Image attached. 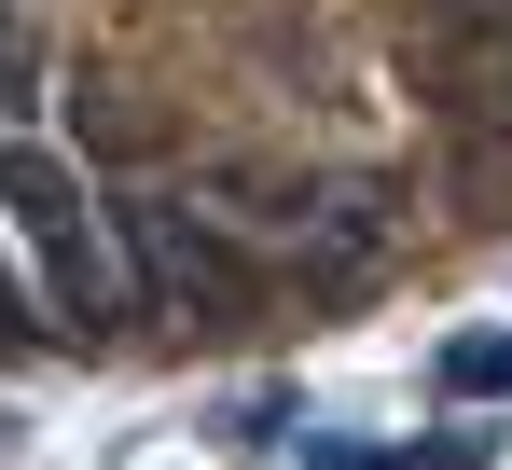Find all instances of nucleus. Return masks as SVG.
Masks as SVG:
<instances>
[{
	"mask_svg": "<svg viewBox=\"0 0 512 470\" xmlns=\"http://www.w3.org/2000/svg\"><path fill=\"white\" fill-rule=\"evenodd\" d=\"M111 235H125V277H139L153 318H180V332H250L263 318L250 222H222L194 180H125V194H111Z\"/></svg>",
	"mask_w": 512,
	"mask_h": 470,
	"instance_id": "f257e3e1",
	"label": "nucleus"
},
{
	"mask_svg": "<svg viewBox=\"0 0 512 470\" xmlns=\"http://www.w3.org/2000/svg\"><path fill=\"white\" fill-rule=\"evenodd\" d=\"M0 208H14V222H28V249H42V305H56V332H70V346H111V332L139 318L125 235L97 222L84 166L56 153V139H0Z\"/></svg>",
	"mask_w": 512,
	"mask_h": 470,
	"instance_id": "f03ea898",
	"label": "nucleus"
},
{
	"mask_svg": "<svg viewBox=\"0 0 512 470\" xmlns=\"http://www.w3.org/2000/svg\"><path fill=\"white\" fill-rule=\"evenodd\" d=\"M291 277H305V305H346V291H374L388 277V249H402V194L388 180H305V208H291Z\"/></svg>",
	"mask_w": 512,
	"mask_h": 470,
	"instance_id": "7ed1b4c3",
	"label": "nucleus"
},
{
	"mask_svg": "<svg viewBox=\"0 0 512 470\" xmlns=\"http://www.w3.org/2000/svg\"><path fill=\"white\" fill-rule=\"evenodd\" d=\"M84 153H97V166H125V180H139V166L167 153V125H153L139 97H84Z\"/></svg>",
	"mask_w": 512,
	"mask_h": 470,
	"instance_id": "20e7f679",
	"label": "nucleus"
},
{
	"mask_svg": "<svg viewBox=\"0 0 512 470\" xmlns=\"http://www.w3.org/2000/svg\"><path fill=\"white\" fill-rule=\"evenodd\" d=\"M429 374H443V401H512V332H457Z\"/></svg>",
	"mask_w": 512,
	"mask_h": 470,
	"instance_id": "39448f33",
	"label": "nucleus"
},
{
	"mask_svg": "<svg viewBox=\"0 0 512 470\" xmlns=\"http://www.w3.org/2000/svg\"><path fill=\"white\" fill-rule=\"evenodd\" d=\"M28 97H42V14H28V0H0V125H14Z\"/></svg>",
	"mask_w": 512,
	"mask_h": 470,
	"instance_id": "423d86ee",
	"label": "nucleus"
},
{
	"mask_svg": "<svg viewBox=\"0 0 512 470\" xmlns=\"http://www.w3.org/2000/svg\"><path fill=\"white\" fill-rule=\"evenodd\" d=\"M42 332H56V305H42V291H28V277H14V263H0V360H28V346H42Z\"/></svg>",
	"mask_w": 512,
	"mask_h": 470,
	"instance_id": "0eeeda50",
	"label": "nucleus"
},
{
	"mask_svg": "<svg viewBox=\"0 0 512 470\" xmlns=\"http://www.w3.org/2000/svg\"><path fill=\"white\" fill-rule=\"evenodd\" d=\"M485 457H499L485 429H443V443H402V457H374V470H485Z\"/></svg>",
	"mask_w": 512,
	"mask_h": 470,
	"instance_id": "6e6552de",
	"label": "nucleus"
},
{
	"mask_svg": "<svg viewBox=\"0 0 512 470\" xmlns=\"http://www.w3.org/2000/svg\"><path fill=\"white\" fill-rule=\"evenodd\" d=\"M305 470H374V457H360V443H305Z\"/></svg>",
	"mask_w": 512,
	"mask_h": 470,
	"instance_id": "1a4fd4ad",
	"label": "nucleus"
}]
</instances>
